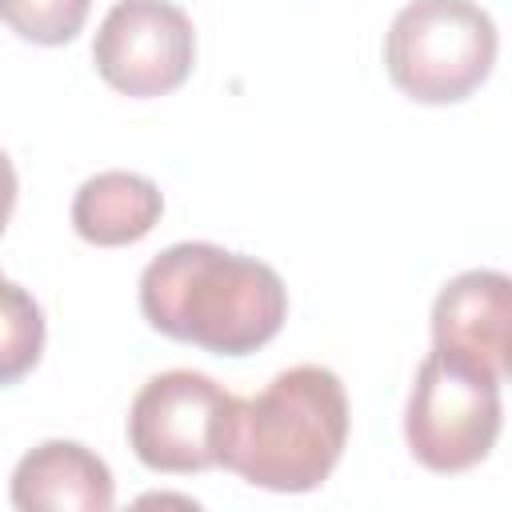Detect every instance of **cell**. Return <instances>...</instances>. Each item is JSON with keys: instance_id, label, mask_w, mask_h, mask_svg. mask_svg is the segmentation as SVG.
<instances>
[{"instance_id": "cell-1", "label": "cell", "mask_w": 512, "mask_h": 512, "mask_svg": "<svg viewBox=\"0 0 512 512\" xmlns=\"http://www.w3.org/2000/svg\"><path fill=\"white\" fill-rule=\"evenodd\" d=\"M140 312L168 340L216 356H248L284 328L288 288L280 272L256 256L184 240L144 268Z\"/></svg>"}, {"instance_id": "cell-2", "label": "cell", "mask_w": 512, "mask_h": 512, "mask_svg": "<svg viewBox=\"0 0 512 512\" xmlns=\"http://www.w3.org/2000/svg\"><path fill=\"white\" fill-rule=\"evenodd\" d=\"M348 444V396L332 368L296 364L260 396L232 404L220 464L268 492H312L340 464Z\"/></svg>"}, {"instance_id": "cell-3", "label": "cell", "mask_w": 512, "mask_h": 512, "mask_svg": "<svg viewBox=\"0 0 512 512\" xmlns=\"http://www.w3.org/2000/svg\"><path fill=\"white\" fill-rule=\"evenodd\" d=\"M496 48V24L476 0H412L384 36V64L408 100L460 104L488 80Z\"/></svg>"}, {"instance_id": "cell-4", "label": "cell", "mask_w": 512, "mask_h": 512, "mask_svg": "<svg viewBox=\"0 0 512 512\" xmlns=\"http://www.w3.org/2000/svg\"><path fill=\"white\" fill-rule=\"evenodd\" d=\"M500 384L504 380L432 348L416 368L404 408L408 452L440 476L476 468L500 436Z\"/></svg>"}, {"instance_id": "cell-5", "label": "cell", "mask_w": 512, "mask_h": 512, "mask_svg": "<svg viewBox=\"0 0 512 512\" xmlns=\"http://www.w3.org/2000/svg\"><path fill=\"white\" fill-rule=\"evenodd\" d=\"M236 396L212 376L172 368L152 376L128 408V444L152 472H204L220 464V436Z\"/></svg>"}, {"instance_id": "cell-6", "label": "cell", "mask_w": 512, "mask_h": 512, "mask_svg": "<svg viewBox=\"0 0 512 512\" xmlns=\"http://www.w3.org/2000/svg\"><path fill=\"white\" fill-rule=\"evenodd\" d=\"M92 60L120 96H168L192 76L196 28L172 0H116L92 40Z\"/></svg>"}, {"instance_id": "cell-7", "label": "cell", "mask_w": 512, "mask_h": 512, "mask_svg": "<svg viewBox=\"0 0 512 512\" xmlns=\"http://www.w3.org/2000/svg\"><path fill=\"white\" fill-rule=\"evenodd\" d=\"M512 344V280L472 268L448 280L432 304V348L504 380Z\"/></svg>"}, {"instance_id": "cell-8", "label": "cell", "mask_w": 512, "mask_h": 512, "mask_svg": "<svg viewBox=\"0 0 512 512\" xmlns=\"http://www.w3.org/2000/svg\"><path fill=\"white\" fill-rule=\"evenodd\" d=\"M8 496L20 512H108L116 484L108 464L80 440H44L12 468Z\"/></svg>"}, {"instance_id": "cell-9", "label": "cell", "mask_w": 512, "mask_h": 512, "mask_svg": "<svg viewBox=\"0 0 512 512\" xmlns=\"http://www.w3.org/2000/svg\"><path fill=\"white\" fill-rule=\"evenodd\" d=\"M164 212L160 188L140 172H96L72 196V228L96 248H120L144 240Z\"/></svg>"}, {"instance_id": "cell-10", "label": "cell", "mask_w": 512, "mask_h": 512, "mask_svg": "<svg viewBox=\"0 0 512 512\" xmlns=\"http://www.w3.org/2000/svg\"><path fill=\"white\" fill-rule=\"evenodd\" d=\"M44 352V312L28 288L0 276V388L24 380Z\"/></svg>"}, {"instance_id": "cell-11", "label": "cell", "mask_w": 512, "mask_h": 512, "mask_svg": "<svg viewBox=\"0 0 512 512\" xmlns=\"http://www.w3.org/2000/svg\"><path fill=\"white\" fill-rule=\"evenodd\" d=\"M92 0H0V20L32 44L56 48L76 40V32L88 20Z\"/></svg>"}, {"instance_id": "cell-12", "label": "cell", "mask_w": 512, "mask_h": 512, "mask_svg": "<svg viewBox=\"0 0 512 512\" xmlns=\"http://www.w3.org/2000/svg\"><path fill=\"white\" fill-rule=\"evenodd\" d=\"M12 208H16V168H12V160L0 152V232H4V224L12 220Z\"/></svg>"}]
</instances>
